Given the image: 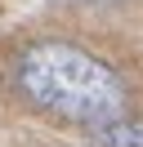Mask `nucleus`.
Wrapping results in <instances>:
<instances>
[{"label":"nucleus","mask_w":143,"mask_h":147,"mask_svg":"<svg viewBox=\"0 0 143 147\" xmlns=\"http://www.w3.org/2000/svg\"><path fill=\"white\" fill-rule=\"evenodd\" d=\"M18 85H22L27 102L58 120H76V125H107L125 111V85L107 63L85 54L72 40H40L27 45L18 58Z\"/></svg>","instance_id":"f257e3e1"},{"label":"nucleus","mask_w":143,"mask_h":147,"mask_svg":"<svg viewBox=\"0 0 143 147\" xmlns=\"http://www.w3.org/2000/svg\"><path fill=\"white\" fill-rule=\"evenodd\" d=\"M94 143L98 147H143V120L116 116V120H107V125L94 129Z\"/></svg>","instance_id":"f03ea898"}]
</instances>
